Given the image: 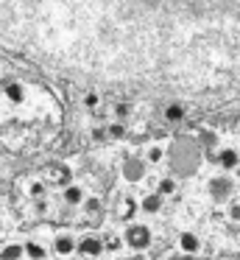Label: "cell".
Returning a JSON list of instances; mask_svg holds the SVG:
<instances>
[{
	"label": "cell",
	"mask_w": 240,
	"mask_h": 260,
	"mask_svg": "<svg viewBox=\"0 0 240 260\" xmlns=\"http://www.w3.org/2000/svg\"><path fill=\"white\" fill-rule=\"evenodd\" d=\"M25 252L31 254V257H45V246H39V243H28Z\"/></svg>",
	"instance_id": "cell-5"
},
{
	"label": "cell",
	"mask_w": 240,
	"mask_h": 260,
	"mask_svg": "<svg viewBox=\"0 0 240 260\" xmlns=\"http://www.w3.org/2000/svg\"><path fill=\"white\" fill-rule=\"evenodd\" d=\"M56 249H59V254H67V252H73V238H56Z\"/></svg>",
	"instance_id": "cell-3"
},
{
	"label": "cell",
	"mask_w": 240,
	"mask_h": 260,
	"mask_svg": "<svg viewBox=\"0 0 240 260\" xmlns=\"http://www.w3.org/2000/svg\"><path fill=\"white\" fill-rule=\"evenodd\" d=\"M128 243H131V246H137V249L148 246V243H151V232L145 230V226H137V230L128 232Z\"/></svg>",
	"instance_id": "cell-1"
},
{
	"label": "cell",
	"mask_w": 240,
	"mask_h": 260,
	"mask_svg": "<svg viewBox=\"0 0 240 260\" xmlns=\"http://www.w3.org/2000/svg\"><path fill=\"white\" fill-rule=\"evenodd\" d=\"M98 249H100V243L95 241V238H87V241L81 243V252H84V254H95Z\"/></svg>",
	"instance_id": "cell-4"
},
{
	"label": "cell",
	"mask_w": 240,
	"mask_h": 260,
	"mask_svg": "<svg viewBox=\"0 0 240 260\" xmlns=\"http://www.w3.org/2000/svg\"><path fill=\"white\" fill-rule=\"evenodd\" d=\"M81 199H84V190H81L78 185H70V187L64 190V202H70V204H78Z\"/></svg>",
	"instance_id": "cell-2"
}]
</instances>
